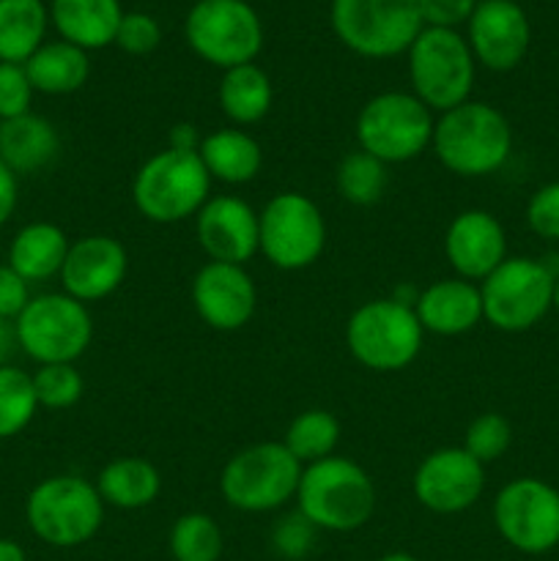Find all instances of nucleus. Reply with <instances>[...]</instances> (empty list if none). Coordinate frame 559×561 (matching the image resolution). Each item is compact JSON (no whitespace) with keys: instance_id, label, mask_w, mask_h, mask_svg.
<instances>
[{"instance_id":"23","label":"nucleus","mask_w":559,"mask_h":561,"mask_svg":"<svg viewBox=\"0 0 559 561\" xmlns=\"http://www.w3.org/2000/svg\"><path fill=\"white\" fill-rule=\"evenodd\" d=\"M197 157H201L212 181L228 186L250 184L261 175L263 168L261 142L239 126H225V129L203 135Z\"/></svg>"},{"instance_id":"22","label":"nucleus","mask_w":559,"mask_h":561,"mask_svg":"<svg viewBox=\"0 0 559 561\" xmlns=\"http://www.w3.org/2000/svg\"><path fill=\"white\" fill-rule=\"evenodd\" d=\"M60 153V135L44 115L25 113L0 121V162L16 175H31L49 168Z\"/></svg>"},{"instance_id":"9","label":"nucleus","mask_w":559,"mask_h":561,"mask_svg":"<svg viewBox=\"0 0 559 561\" xmlns=\"http://www.w3.org/2000/svg\"><path fill=\"white\" fill-rule=\"evenodd\" d=\"M327 250V219L305 192H277L258 211V252L280 272H301Z\"/></svg>"},{"instance_id":"15","label":"nucleus","mask_w":559,"mask_h":561,"mask_svg":"<svg viewBox=\"0 0 559 561\" xmlns=\"http://www.w3.org/2000/svg\"><path fill=\"white\" fill-rule=\"evenodd\" d=\"M411 491L427 513H466L486 491V466L471 458L464 447L433 449L417 466Z\"/></svg>"},{"instance_id":"45","label":"nucleus","mask_w":559,"mask_h":561,"mask_svg":"<svg viewBox=\"0 0 559 561\" xmlns=\"http://www.w3.org/2000/svg\"><path fill=\"white\" fill-rule=\"evenodd\" d=\"M0 561H27V553L16 540L0 537Z\"/></svg>"},{"instance_id":"33","label":"nucleus","mask_w":559,"mask_h":561,"mask_svg":"<svg viewBox=\"0 0 559 561\" xmlns=\"http://www.w3.org/2000/svg\"><path fill=\"white\" fill-rule=\"evenodd\" d=\"M38 411L31 373L16 365L0 367V442L25 431Z\"/></svg>"},{"instance_id":"13","label":"nucleus","mask_w":559,"mask_h":561,"mask_svg":"<svg viewBox=\"0 0 559 561\" xmlns=\"http://www.w3.org/2000/svg\"><path fill=\"white\" fill-rule=\"evenodd\" d=\"M184 36L197 58L223 71L255 64L263 47V25L244 0H201L186 14Z\"/></svg>"},{"instance_id":"30","label":"nucleus","mask_w":559,"mask_h":561,"mask_svg":"<svg viewBox=\"0 0 559 561\" xmlns=\"http://www.w3.org/2000/svg\"><path fill=\"white\" fill-rule=\"evenodd\" d=\"M340 436H343V427L332 411L307 409L290 420L283 444L301 466H310L338 455L334 449H338Z\"/></svg>"},{"instance_id":"35","label":"nucleus","mask_w":559,"mask_h":561,"mask_svg":"<svg viewBox=\"0 0 559 561\" xmlns=\"http://www.w3.org/2000/svg\"><path fill=\"white\" fill-rule=\"evenodd\" d=\"M513 444V425L507 416L497 414V411H486V414L475 416L466 427L464 449L482 466L497 463Z\"/></svg>"},{"instance_id":"14","label":"nucleus","mask_w":559,"mask_h":561,"mask_svg":"<svg viewBox=\"0 0 559 561\" xmlns=\"http://www.w3.org/2000/svg\"><path fill=\"white\" fill-rule=\"evenodd\" d=\"M493 526L521 553H548L559 546V491L537 477L507 482L493 499Z\"/></svg>"},{"instance_id":"12","label":"nucleus","mask_w":559,"mask_h":561,"mask_svg":"<svg viewBox=\"0 0 559 561\" xmlns=\"http://www.w3.org/2000/svg\"><path fill=\"white\" fill-rule=\"evenodd\" d=\"M332 27L351 53L384 60L409 53L425 25L417 0H332Z\"/></svg>"},{"instance_id":"46","label":"nucleus","mask_w":559,"mask_h":561,"mask_svg":"<svg viewBox=\"0 0 559 561\" xmlns=\"http://www.w3.org/2000/svg\"><path fill=\"white\" fill-rule=\"evenodd\" d=\"M378 561H420V559L411 557V553H406V551H395V553H384Z\"/></svg>"},{"instance_id":"2","label":"nucleus","mask_w":559,"mask_h":561,"mask_svg":"<svg viewBox=\"0 0 559 561\" xmlns=\"http://www.w3.org/2000/svg\"><path fill=\"white\" fill-rule=\"evenodd\" d=\"M294 502L318 531L349 535L376 513V485L356 460L332 455L305 466Z\"/></svg>"},{"instance_id":"10","label":"nucleus","mask_w":559,"mask_h":561,"mask_svg":"<svg viewBox=\"0 0 559 561\" xmlns=\"http://www.w3.org/2000/svg\"><path fill=\"white\" fill-rule=\"evenodd\" d=\"M557 274L537 257H507L480 283L482 321L507 334L529 332L554 307Z\"/></svg>"},{"instance_id":"1","label":"nucleus","mask_w":559,"mask_h":561,"mask_svg":"<svg viewBox=\"0 0 559 561\" xmlns=\"http://www.w3.org/2000/svg\"><path fill=\"white\" fill-rule=\"evenodd\" d=\"M431 148L447 173L458 179H486L507 164L513 129L502 110L469 99L438 115Z\"/></svg>"},{"instance_id":"24","label":"nucleus","mask_w":559,"mask_h":561,"mask_svg":"<svg viewBox=\"0 0 559 561\" xmlns=\"http://www.w3.org/2000/svg\"><path fill=\"white\" fill-rule=\"evenodd\" d=\"M49 20L64 42L88 53L115 44L124 9L118 0H53Z\"/></svg>"},{"instance_id":"11","label":"nucleus","mask_w":559,"mask_h":561,"mask_svg":"<svg viewBox=\"0 0 559 561\" xmlns=\"http://www.w3.org/2000/svg\"><path fill=\"white\" fill-rule=\"evenodd\" d=\"M20 351L36 365H75L93 340L88 305L69 294H42L27 301L16 318Z\"/></svg>"},{"instance_id":"27","label":"nucleus","mask_w":559,"mask_h":561,"mask_svg":"<svg viewBox=\"0 0 559 561\" xmlns=\"http://www.w3.org/2000/svg\"><path fill=\"white\" fill-rule=\"evenodd\" d=\"M27 80L33 91L47 93V96H69L80 91L91 75V60L85 49L75 47L69 42L42 44L31 58L25 60Z\"/></svg>"},{"instance_id":"26","label":"nucleus","mask_w":559,"mask_h":561,"mask_svg":"<svg viewBox=\"0 0 559 561\" xmlns=\"http://www.w3.org/2000/svg\"><path fill=\"white\" fill-rule=\"evenodd\" d=\"M93 485L107 507L135 513L157 502L162 493V474L151 460L129 455V458L110 460L96 474Z\"/></svg>"},{"instance_id":"4","label":"nucleus","mask_w":559,"mask_h":561,"mask_svg":"<svg viewBox=\"0 0 559 561\" xmlns=\"http://www.w3.org/2000/svg\"><path fill=\"white\" fill-rule=\"evenodd\" d=\"M301 471L305 466L283 442H258L230 455L219 474V493L239 513H277L296 499Z\"/></svg>"},{"instance_id":"17","label":"nucleus","mask_w":559,"mask_h":561,"mask_svg":"<svg viewBox=\"0 0 559 561\" xmlns=\"http://www.w3.org/2000/svg\"><path fill=\"white\" fill-rule=\"evenodd\" d=\"M129 277V252L115 236L93 233L71 241L60 268L64 294L82 305L104 301Z\"/></svg>"},{"instance_id":"29","label":"nucleus","mask_w":559,"mask_h":561,"mask_svg":"<svg viewBox=\"0 0 559 561\" xmlns=\"http://www.w3.org/2000/svg\"><path fill=\"white\" fill-rule=\"evenodd\" d=\"M49 14L42 0H0V64H22L44 44Z\"/></svg>"},{"instance_id":"5","label":"nucleus","mask_w":559,"mask_h":561,"mask_svg":"<svg viewBox=\"0 0 559 561\" xmlns=\"http://www.w3.org/2000/svg\"><path fill=\"white\" fill-rule=\"evenodd\" d=\"M425 332L414 307L384 296L351 312L345 323V348L365 370L400 373L414 365Z\"/></svg>"},{"instance_id":"16","label":"nucleus","mask_w":559,"mask_h":561,"mask_svg":"<svg viewBox=\"0 0 559 561\" xmlns=\"http://www.w3.org/2000/svg\"><path fill=\"white\" fill-rule=\"evenodd\" d=\"M192 307L214 332H239L255 318L258 288L250 272L236 263L208 261L192 277Z\"/></svg>"},{"instance_id":"41","label":"nucleus","mask_w":559,"mask_h":561,"mask_svg":"<svg viewBox=\"0 0 559 561\" xmlns=\"http://www.w3.org/2000/svg\"><path fill=\"white\" fill-rule=\"evenodd\" d=\"M31 299V285L9 263H0V318L3 321H16Z\"/></svg>"},{"instance_id":"18","label":"nucleus","mask_w":559,"mask_h":561,"mask_svg":"<svg viewBox=\"0 0 559 561\" xmlns=\"http://www.w3.org/2000/svg\"><path fill=\"white\" fill-rule=\"evenodd\" d=\"M507 257L504 225L486 208H466L455 214L444 230V261L453 268V277L480 285Z\"/></svg>"},{"instance_id":"7","label":"nucleus","mask_w":559,"mask_h":561,"mask_svg":"<svg viewBox=\"0 0 559 561\" xmlns=\"http://www.w3.org/2000/svg\"><path fill=\"white\" fill-rule=\"evenodd\" d=\"M436 115L411 91H384L367 99L356 115V148L384 164H406L433 142Z\"/></svg>"},{"instance_id":"8","label":"nucleus","mask_w":559,"mask_h":561,"mask_svg":"<svg viewBox=\"0 0 559 561\" xmlns=\"http://www.w3.org/2000/svg\"><path fill=\"white\" fill-rule=\"evenodd\" d=\"M406 55H409L411 93L433 115L469 102L477 60L458 31L422 27Z\"/></svg>"},{"instance_id":"47","label":"nucleus","mask_w":559,"mask_h":561,"mask_svg":"<svg viewBox=\"0 0 559 561\" xmlns=\"http://www.w3.org/2000/svg\"><path fill=\"white\" fill-rule=\"evenodd\" d=\"M554 310L559 312V277H557V285H554Z\"/></svg>"},{"instance_id":"20","label":"nucleus","mask_w":559,"mask_h":561,"mask_svg":"<svg viewBox=\"0 0 559 561\" xmlns=\"http://www.w3.org/2000/svg\"><path fill=\"white\" fill-rule=\"evenodd\" d=\"M195 236L208 261L244 266L258 255V211L239 195H212L197 211Z\"/></svg>"},{"instance_id":"3","label":"nucleus","mask_w":559,"mask_h":561,"mask_svg":"<svg viewBox=\"0 0 559 561\" xmlns=\"http://www.w3.org/2000/svg\"><path fill=\"white\" fill-rule=\"evenodd\" d=\"M212 184L197 151L162 148L137 168L132 203L148 222L179 225L197 217L212 197Z\"/></svg>"},{"instance_id":"31","label":"nucleus","mask_w":559,"mask_h":561,"mask_svg":"<svg viewBox=\"0 0 559 561\" xmlns=\"http://www.w3.org/2000/svg\"><path fill=\"white\" fill-rule=\"evenodd\" d=\"M389 186V164L365 151L345 153L334 170V190L351 206H376Z\"/></svg>"},{"instance_id":"28","label":"nucleus","mask_w":559,"mask_h":561,"mask_svg":"<svg viewBox=\"0 0 559 561\" xmlns=\"http://www.w3.org/2000/svg\"><path fill=\"white\" fill-rule=\"evenodd\" d=\"M217 99L225 118L244 129V126H255L266 118L274 104V88L261 66L244 64L223 71Z\"/></svg>"},{"instance_id":"40","label":"nucleus","mask_w":559,"mask_h":561,"mask_svg":"<svg viewBox=\"0 0 559 561\" xmlns=\"http://www.w3.org/2000/svg\"><path fill=\"white\" fill-rule=\"evenodd\" d=\"M417 3H420L422 25L444 27V31H455L469 22L477 9V0H417Z\"/></svg>"},{"instance_id":"38","label":"nucleus","mask_w":559,"mask_h":561,"mask_svg":"<svg viewBox=\"0 0 559 561\" xmlns=\"http://www.w3.org/2000/svg\"><path fill=\"white\" fill-rule=\"evenodd\" d=\"M162 42V27L146 11H126L121 20L118 33H115V44L129 55H148L159 47Z\"/></svg>"},{"instance_id":"32","label":"nucleus","mask_w":559,"mask_h":561,"mask_svg":"<svg viewBox=\"0 0 559 561\" xmlns=\"http://www.w3.org/2000/svg\"><path fill=\"white\" fill-rule=\"evenodd\" d=\"M223 548V529L208 513H184L170 526L168 551L173 561H219Z\"/></svg>"},{"instance_id":"36","label":"nucleus","mask_w":559,"mask_h":561,"mask_svg":"<svg viewBox=\"0 0 559 561\" xmlns=\"http://www.w3.org/2000/svg\"><path fill=\"white\" fill-rule=\"evenodd\" d=\"M318 529L296 510V513L285 515L274 524L272 529V548L283 559H305L316 546Z\"/></svg>"},{"instance_id":"43","label":"nucleus","mask_w":559,"mask_h":561,"mask_svg":"<svg viewBox=\"0 0 559 561\" xmlns=\"http://www.w3.org/2000/svg\"><path fill=\"white\" fill-rule=\"evenodd\" d=\"M203 137L197 135V126L195 124H175L170 129L168 137V148H175V151H197L201 148Z\"/></svg>"},{"instance_id":"34","label":"nucleus","mask_w":559,"mask_h":561,"mask_svg":"<svg viewBox=\"0 0 559 561\" xmlns=\"http://www.w3.org/2000/svg\"><path fill=\"white\" fill-rule=\"evenodd\" d=\"M31 378L38 409L66 411L85 394V378L75 365H38Z\"/></svg>"},{"instance_id":"42","label":"nucleus","mask_w":559,"mask_h":561,"mask_svg":"<svg viewBox=\"0 0 559 561\" xmlns=\"http://www.w3.org/2000/svg\"><path fill=\"white\" fill-rule=\"evenodd\" d=\"M16 203H20V181H16V173H11L0 162V228L14 217Z\"/></svg>"},{"instance_id":"37","label":"nucleus","mask_w":559,"mask_h":561,"mask_svg":"<svg viewBox=\"0 0 559 561\" xmlns=\"http://www.w3.org/2000/svg\"><path fill=\"white\" fill-rule=\"evenodd\" d=\"M33 85L22 64H0V121L31 113Z\"/></svg>"},{"instance_id":"21","label":"nucleus","mask_w":559,"mask_h":561,"mask_svg":"<svg viewBox=\"0 0 559 561\" xmlns=\"http://www.w3.org/2000/svg\"><path fill=\"white\" fill-rule=\"evenodd\" d=\"M417 318L425 334L436 337H460L482 323L480 285L460 277H442L420 290L414 305Z\"/></svg>"},{"instance_id":"6","label":"nucleus","mask_w":559,"mask_h":561,"mask_svg":"<svg viewBox=\"0 0 559 561\" xmlns=\"http://www.w3.org/2000/svg\"><path fill=\"white\" fill-rule=\"evenodd\" d=\"M107 504L91 480L55 474L38 482L25 502V520L33 535L53 548H77L91 542L104 524Z\"/></svg>"},{"instance_id":"44","label":"nucleus","mask_w":559,"mask_h":561,"mask_svg":"<svg viewBox=\"0 0 559 561\" xmlns=\"http://www.w3.org/2000/svg\"><path fill=\"white\" fill-rule=\"evenodd\" d=\"M20 354V337H16V323L0 318V367L11 365V359Z\"/></svg>"},{"instance_id":"19","label":"nucleus","mask_w":559,"mask_h":561,"mask_svg":"<svg viewBox=\"0 0 559 561\" xmlns=\"http://www.w3.org/2000/svg\"><path fill=\"white\" fill-rule=\"evenodd\" d=\"M466 25L471 55L491 71L515 69L529 49V20L513 0H482Z\"/></svg>"},{"instance_id":"39","label":"nucleus","mask_w":559,"mask_h":561,"mask_svg":"<svg viewBox=\"0 0 559 561\" xmlns=\"http://www.w3.org/2000/svg\"><path fill=\"white\" fill-rule=\"evenodd\" d=\"M526 225L546 241H559V181L540 186L526 203Z\"/></svg>"},{"instance_id":"25","label":"nucleus","mask_w":559,"mask_h":561,"mask_svg":"<svg viewBox=\"0 0 559 561\" xmlns=\"http://www.w3.org/2000/svg\"><path fill=\"white\" fill-rule=\"evenodd\" d=\"M69 236L55 222H31L16 230L9 244V266L25 279L27 285L47 283L60 277L66 255H69Z\"/></svg>"}]
</instances>
